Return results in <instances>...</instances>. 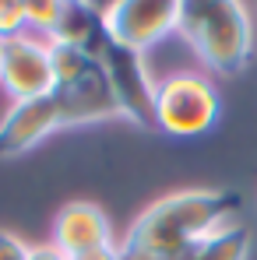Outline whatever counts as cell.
I'll list each match as a JSON object with an SVG mask.
<instances>
[{
	"mask_svg": "<svg viewBox=\"0 0 257 260\" xmlns=\"http://www.w3.org/2000/svg\"><path fill=\"white\" fill-rule=\"evenodd\" d=\"M240 193L233 190H180L152 208L117 243V260H190L197 243L233 225L240 215Z\"/></svg>",
	"mask_w": 257,
	"mask_h": 260,
	"instance_id": "1",
	"label": "cell"
},
{
	"mask_svg": "<svg viewBox=\"0 0 257 260\" xmlns=\"http://www.w3.org/2000/svg\"><path fill=\"white\" fill-rule=\"evenodd\" d=\"M180 36L218 74H240L254 49L250 14L240 0H183Z\"/></svg>",
	"mask_w": 257,
	"mask_h": 260,
	"instance_id": "2",
	"label": "cell"
},
{
	"mask_svg": "<svg viewBox=\"0 0 257 260\" xmlns=\"http://www.w3.org/2000/svg\"><path fill=\"white\" fill-rule=\"evenodd\" d=\"M222 116V99L205 74L180 71L155 85V127L173 137L208 134Z\"/></svg>",
	"mask_w": 257,
	"mask_h": 260,
	"instance_id": "3",
	"label": "cell"
},
{
	"mask_svg": "<svg viewBox=\"0 0 257 260\" xmlns=\"http://www.w3.org/2000/svg\"><path fill=\"white\" fill-rule=\"evenodd\" d=\"M180 7L183 0H117L102 7V32L109 43L145 56V49L180 32Z\"/></svg>",
	"mask_w": 257,
	"mask_h": 260,
	"instance_id": "4",
	"label": "cell"
},
{
	"mask_svg": "<svg viewBox=\"0 0 257 260\" xmlns=\"http://www.w3.org/2000/svg\"><path fill=\"white\" fill-rule=\"evenodd\" d=\"M99 63L109 78L113 95H117L120 116L137 127L155 123V85H152V74L145 67V56L106 39L99 49Z\"/></svg>",
	"mask_w": 257,
	"mask_h": 260,
	"instance_id": "5",
	"label": "cell"
},
{
	"mask_svg": "<svg viewBox=\"0 0 257 260\" xmlns=\"http://www.w3.org/2000/svg\"><path fill=\"white\" fill-rule=\"evenodd\" d=\"M0 88L11 95V102H28L53 95V63L49 43L39 36H14L0 43Z\"/></svg>",
	"mask_w": 257,
	"mask_h": 260,
	"instance_id": "6",
	"label": "cell"
},
{
	"mask_svg": "<svg viewBox=\"0 0 257 260\" xmlns=\"http://www.w3.org/2000/svg\"><path fill=\"white\" fill-rule=\"evenodd\" d=\"M53 246H60L71 260L117 250L109 218L92 201H71L60 208V215L53 221Z\"/></svg>",
	"mask_w": 257,
	"mask_h": 260,
	"instance_id": "7",
	"label": "cell"
},
{
	"mask_svg": "<svg viewBox=\"0 0 257 260\" xmlns=\"http://www.w3.org/2000/svg\"><path fill=\"white\" fill-rule=\"evenodd\" d=\"M53 130H64V116L53 95L11 102V109L0 120V158H18L46 141Z\"/></svg>",
	"mask_w": 257,
	"mask_h": 260,
	"instance_id": "8",
	"label": "cell"
},
{
	"mask_svg": "<svg viewBox=\"0 0 257 260\" xmlns=\"http://www.w3.org/2000/svg\"><path fill=\"white\" fill-rule=\"evenodd\" d=\"M56 106H60V116H64V127H81V123H102V120H117L120 116V106H117V95L109 88V78L102 71V63L95 60L85 74L67 88H56L53 91Z\"/></svg>",
	"mask_w": 257,
	"mask_h": 260,
	"instance_id": "9",
	"label": "cell"
},
{
	"mask_svg": "<svg viewBox=\"0 0 257 260\" xmlns=\"http://www.w3.org/2000/svg\"><path fill=\"white\" fill-rule=\"evenodd\" d=\"M49 43L53 46H74V49H85L92 56H99V49L106 43L102 11L92 7V4H64L60 21H56Z\"/></svg>",
	"mask_w": 257,
	"mask_h": 260,
	"instance_id": "10",
	"label": "cell"
},
{
	"mask_svg": "<svg viewBox=\"0 0 257 260\" xmlns=\"http://www.w3.org/2000/svg\"><path fill=\"white\" fill-rule=\"evenodd\" d=\"M247 250H250V232L233 221L212 232L208 239H201L190 260H247Z\"/></svg>",
	"mask_w": 257,
	"mask_h": 260,
	"instance_id": "11",
	"label": "cell"
},
{
	"mask_svg": "<svg viewBox=\"0 0 257 260\" xmlns=\"http://www.w3.org/2000/svg\"><path fill=\"white\" fill-rule=\"evenodd\" d=\"M99 56H92L85 49H74V46H53L49 43V63H53V85L56 88H67L74 85L88 67L95 63ZM53 88V91H56Z\"/></svg>",
	"mask_w": 257,
	"mask_h": 260,
	"instance_id": "12",
	"label": "cell"
},
{
	"mask_svg": "<svg viewBox=\"0 0 257 260\" xmlns=\"http://www.w3.org/2000/svg\"><path fill=\"white\" fill-rule=\"evenodd\" d=\"M60 11H64L60 0H28L25 4V32L49 43V36H53V28L60 21Z\"/></svg>",
	"mask_w": 257,
	"mask_h": 260,
	"instance_id": "13",
	"label": "cell"
},
{
	"mask_svg": "<svg viewBox=\"0 0 257 260\" xmlns=\"http://www.w3.org/2000/svg\"><path fill=\"white\" fill-rule=\"evenodd\" d=\"M25 32V4L21 0H0V43Z\"/></svg>",
	"mask_w": 257,
	"mask_h": 260,
	"instance_id": "14",
	"label": "cell"
},
{
	"mask_svg": "<svg viewBox=\"0 0 257 260\" xmlns=\"http://www.w3.org/2000/svg\"><path fill=\"white\" fill-rule=\"evenodd\" d=\"M28 243L7 229H0V260H28Z\"/></svg>",
	"mask_w": 257,
	"mask_h": 260,
	"instance_id": "15",
	"label": "cell"
},
{
	"mask_svg": "<svg viewBox=\"0 0 257 260\" xmlns=\"http://www.w3.org/2000/svg\"><path fill=\"white\" fill-rule=\"evenodd\" d=\"M28 260H71V257L60 246H53V243H39V246L28 250Z\"/></svg>",
	"mask_w": 257,
	"mask_h": 260,
	"instance_id": "16",
	"label": "cell"
},
{
	"mask_svg": "<svg viewBox=\"0 0 257 260\" xmlns=\"http://www.w3.org/2000/svg\"><path fill=\"white\" fill-rule=\"evenodd\" d=\"M81 260H117V250H109V253H92V257H81Z\"/></svg>",
	"mask_w": 257,
	"mask_h": 260,
	"instance_id": "17",
	"label": "cell"
}]
</instances>
